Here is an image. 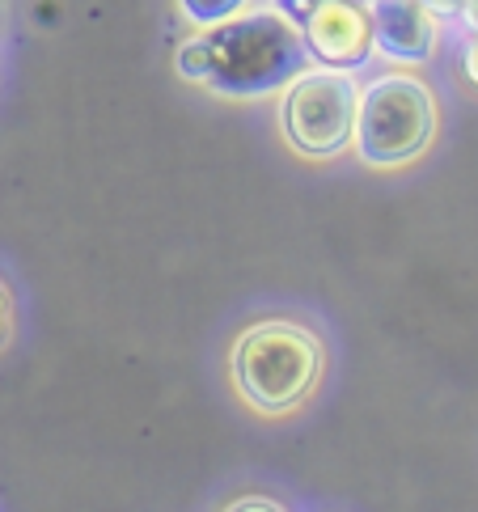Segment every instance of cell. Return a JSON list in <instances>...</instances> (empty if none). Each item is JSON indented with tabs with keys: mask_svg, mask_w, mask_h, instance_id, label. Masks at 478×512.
Returning <instances> with one entry per match:
<instances>
[{
	"mask_svg": "<svg viewBox=\"0 0 478 512\" xmlns=\"http://www.w3.org/2000/svg\"><path fill=\"white\" fill-rule=\"evenodd\" d=\"M360 85L347 68H305L288 81L284 136L305 157H339L356 132Z\"/></svg>",
	"mask_w": 478,
	"mask_h": 512,
	"instance_id": "obj_4",
	"label": "cell"
},
{
	"mask_svg": "<svg viewBox=\"0 0 478 512\" xmlns=\"http://www.w3.org/2000/svg\"><path fill=\"white\" fill-rule=\"evenodd\" d=\"M246 5H250V0H178L182 17L195 22V26H216V22H225V17L242 13Z\"/></svg>",
	"mask_w": 478,
	"mask_h": 512,
	"instance_id": "obj_7",
	"label": "cell"
},
{
	"mask_svg": "<svg viewBox=\"0 0 478 512\" xmlns=\"http://www.w3.org/2000/svg\"><path fill=\"white\" fill-rule=\"evenodd\" d=\"M322 5V0H280V13L284 17H292V22H305V17H309V9H318Z\"/></svg>",
	"mask_w": 478,
	"mask_h": 512,
	"instance_id": "obj_9",
	"label": "cell"
},
{
	"mask_svg": "<svg viewBox=\"0 0 478 512\" xmlns=\"http://www.w3.org/2000/svg\"><path fill=\"white\" fill-rule=\"evenodd\" d=\"M301 34L309 43V56L330 64V68H360L373 51V30L369 13L352 0H322L318 9H309L301 22Z\"/></svg>",
	"mask_w": 478,
	"mask_h": 512,
	"instance_id": "obj_5",
	"label": "cell"
},
{
	"mask_svg": "<svg viewBox=\"0 0 478 512\" xmlns=\"http://www.w3.org/2000/svg\"><path fill=\"white\" fill-rule=\"evenodd\" d=\"M424 9L436 17V22H440V17H445V22H457V17H462V22H466L470 0H424Z\"/></svg>",
	"mask_w": 478,
	"mask_h": 512,
	"instance_id": "obj_8",
	"label": "cell"
},
{
	"mask_svg": "<svg viewBox=\"0 0 478 512\" xmlns=\"http://www.w3.org/2000/svg\"><path fill=\"white\" fill-rule=\"evenodd\" d=\"M322 343L297 322H259L233 343V386L254 411L288 415L314 394L322 377Z\"/></svg>",
	"mask_w": 478,
	"mask_h": 512,
	"instance_id": "obj_2",
	"label": "cell"
},
{
	"mask_svg": "<svg viewBox=\"0 0 478 512\" xmlns=\"http://www.w3.org/2000/svg\"><path fill=\"white\" fill-rule=\"evenodd\" d=\"M432 136H436V102L424 81L390 72V77H377L373 85L360 89L352 144L364 166L377 170L407 166V161H415L428 149Z\"/></svg>",
	"mask_w": 478,
	"mask_h": 512,
	"instance_id": "obj_3",
	"label": "cell"
},
{
	"mask_svg": "<svg viewBox=\"0 0 478 512\" xmlns=\"http://www.w3.org/2000/svg\"><path fill=\"white\" fill-rule=\"evenodd\" d=\"M466 77H470V85L478 89V30H474V39H470V47H466Z\"/></svg>",
	"mask_w": 478,
	"mask_h": 512,
	"instance_id": "obj_10",
	"label": "cell"
},
{
	"mask_svg": "<svg viewBox=\"0 0 478 512\" xmlns=\"http://www.w3.org/2000/svg\"><path fill=\"white\" fill-rule=\"evenodd\" d=\"M9 339V288L0 284V343Z\"/></svg>",
	"mask_w": 478,
	"mask_h": 512,
	"instance_id": "obj_11",
	"label": "cell"
},
{
	"mask_svg": "<svg viewBox=\"0 0 478 512\" xmlns=\"http://www.w3.org/2000/svg\"><path fill=\"white\" fill-rule=\"evenodd\" d=\"M309 68L301 26L275 13H233L178 47V72L225 98H263Z\"/></svg>",
	"mask_w": 478,
	"mask_h": 512,
	"instance_id": "obj_1",
	"label": "cell"
},
{
	"mask_svg": "<svg viewBox=\"0 0 478 512\" xmlns=\"http://www.w3.org/2000/svg\"><path fill=\"white\" fill-rule=\"evenodd\" d=\"M373 47L394 64H424L436 47V17L424 0H369Z\"/></svg>",
	"mask_w": 478,
	"mask_h": 512,
	"instance_id": "obj_6",
	"label": "cell"
},
{
	"mask_svg": "<svg viewBox=\"0 0 478 512\" xmlns=\"http://www.w3.org/2000/svg\"><path fill=\"white\" fill-rule=\"evenodd\" d=\"M229 508H233V512H242V508H267V512H271V508H280V504H275V500H254V496H242V500H233Z\"/></svg>",
	"mask_w": 478,
	"mask_h": 512,
	"instance_id": "obj_12",
	"label": "cell"
}]
</instances>
